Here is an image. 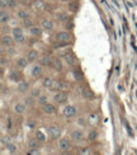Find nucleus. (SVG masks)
Wrapping results in <instances>:
<instances>
[{
  "instance_id": "f257e3e1",
  "label": "nucleus",
  "mask_w": 137,
  "mask_h": 155,
  "mask_svg": "<svg viewBox=\"0 0 137 155\" xmlns=\"http://www.w3.org/2000/svg\"><path fill=\"white\" fill-rule=\"evenodd\" d=\"M11 36L14 38V41L17 43H23L25 41V36L23 33V29L21 27H15L13 28V32H11Z\"/></svg>"
},
{
  "instance_id": "f03ea898",
  "label": "nucleus",
  "mask_w": 137,
  "mask_h": 155,
  "mask_svg": "<svg viewBox=\"0 0 137 155\" xmlns=\"http://www.w3.org/2000/svg\"><path fill=\"white\" fill-rule=\"evenodd\" d=\"M54 102L57 104H65L67 102V93L64 90H57L54 94Z\"/></svg>"
},
{
  "instance_id": "7ed1b4c3",
  "label": "nucleus",
  "mask_w": 137,
  "mask_h": 155,
  "mask_svg": "<svg viewBox=\"0 0 137 155\" xmlns=\"http://www.w3.org/2000/svg\"><path fill=\"white\" fill-rule=\"evenodd\" d=\"M55 40L57 42H62V43H69V41L71 40V35L66 31H62V32H57L55 35Z\"/></svg>"
},
{
  "instance_id": "20e7f679",
  "label": "nucleus",
  "mask_w": 137,
  "mask_h": 155,
  "mask_svg": "<svg viewBox=\"0 0 137 155\" xmlns=\"http://www.w3.org/2000/svg\"><path fill=\"white\" fill-rule=\"evenodd\" d=\"M62 114L65 116L66 118H71V117H75L76 116V107L75 106H65L62 108Z\"/></svg>"
},
{
  "instance_id": "39448f33",
  "label": "nucleus",
  "mask_w": 137,
  "mask_h": 155,
  "mask_svg": "<svg viewBox=\"0 0 137 155\" xmlns=\"http://www.w3.org/2000/svg\"><path fill=\"white\" fill-rule=\"evenodd\" d=\"M14 42L15 41H14V38H13V36H9V35L2 36V46L3 47H11Z\"/></svg>"
},
{
  "instance_id": "423d86ee",
  "label": "nucleus",
  "mask_w": 137,
  "mask_h": 155,
  "mask_svg": "<svg viewBox=\"0 0 137 155\" xmlns=\"http://www.w3.org/2000/svg\"><path fill=\"white\" fill-rule=\"evenodd\" d=\"M70 140L67 139H61L60 140V143H58V150H60L61 153H66L67 150H70Z\"/></svg>"
},
{
  "instance_id": "0eeeda50",
  "label": "nucleus",
  "mask_w": 137,
  "mask_h": 155,
  "mask_svg": "<svg viewBox=\"0 0 137 155\" xmlns=\"http://www.w3.org/2000/svg\"><path fill=\"white\" fill-rule=\"evenodd\" d=\"M42 112L46 113V114H52L56 112V106L54 104V103H46V104L42 106Z\"/></svg>"
},
{
  "instance_id": "6e6552de",
  "label": "nucleus",
  "mask_w": 137,
  "mask_h": 155,
  "mask_svg": "<svg viewBox=\"0 0 137 155\" xmlns=\"http://www.w3.org/2000/svg\"><path fill=\"white\" fill-rule=\"evenodd\" d=\"M71 140L73 141H83L84 140V132L81 130H79V128H76V130H73V132H71Z\"/></svg>"
},
{
  "instance_id": "1a4fd4ad",
  "label": "nucleus",
  "mask_w": 137,
  "mask_h": 155,
  "mask_svg": "<svg viewBox=\"0 0 137 155\" xmlns=\"http://www.w3.org/2000/svg\"><path fill=\"white\" fill-rule=\"evenodd\" d=\"M60 134H61V131H60V128H58L57 126H51V127H48V135H50L51 139L56 140L58 136H60Z\"/></svg>"
},
{
  "instance_id": "9d476101",
  "label": "nucleus",
  "mask_w": 137,
  "mask_h": 155,
  "mask_svg": "<svg viewBox=\"0 0 137 155\" xmlns=\"http://www.w3.org/2000/svg\"><path fill=\"white\" fill-rule=\"evenodd\" d=\"M64 59H65V61H66L67 65H70V66H75V65H76V62H77L76 57H75L73 54H71V52H67L66 55L64 56Z\"/></svg>"
},
{
  "instance_id": "9b49d317",
  "label": "nucleus",
  "mask_w": 137,
  "mask_h": 155,
  "mask_svg": "<svg viewBox=\"0 0 137 155\" xmlns=\"http://www.w3.org/2000/svg\"><path fill=\"white\" fill-rule=\"evenodd\" d=\"M81 94H83V97H84V98H85V99H94L95 98V94H94V92H93V90H91L90 88H84L83 90H81Z\"/></svg>"
},
{
  "instance_id": "f8f14e48",
  "label": "nucleus",
  "mask_w": 137,
  "mask_h": 155,
  "mask_svg": "<svg viewBox=\"0 0 137 155\" xmlns=\"http://www.w3.org/2000/svg\"><path fill=\"white\" fill-rule=\"evenodd\" d=\"M41 27H42L43 31H51L52 28H54V23H52V21H50V19L44 18L41 22Z\"/></svg>"
},
{
  "instance_id": "ddd939ff",
  "label": "nucleus",
  "mask_w": 137,
  "mask_h": 155,
  "mask_svg": "<svg viewBox=\"0 0 137 155\" xmlns=\"http://www.w3.org/2000/svg\"><path fill=\"white\" fill-rule=\"evenodd\" d=\"M31 74L33 78H40L41 74H42V65L41 64H38V65H33V68H32L31 70Z\"/></svg>"
},
{
  "instance_id": "4468645a",
  "label": "nucleus",
  "mask_w": 137,
  "mask_h": 155,
  "mask_svg": "<svg viewBox=\"0 0 137 155\" xmlns=\"http://www.w3.org/2000/svg\"><path fill=\"white\" fill-rule=\"evenodd\" d=\"M9 79L11 80V81H21L22 80V74L18 71V70H13V71H10V74H9Z\"/></svg>"
},
{
  "instance_id": "2eb2a0df",
  "label": "nucleus",
  "mask_w": 137,
  "mask_h": 155,
  "mask_svg": "<svg viewBox=\"0 0 137 155\" xmlns=\"http://www.w3.org/2000/svg\"><path fill=\"white\" fill-rule=\"evenodd\" d=\"M28 64H29V61L27 59V56L25 57H19V59L17 60V68L18 69H24V68H27Z\"/></svg>"
},
{
  "instance_id": "dca6fc26",
  "label": "nucleus",
  "mask_w": 137,
  "mask_h": 155,
  "mask_svg": "<svg viewBox=\"0 0 137 155\" xmlns=\"http://www.w3.org/2000/svg\"><path fill=\"white\" fill-rule=\"evenodd\" d=\"M40 64H41L42 66H52L54 60H52L50 56H42L41 59H40Z\"/></svg>"
},
{
  "instance_id": "f3484780",
  "label": "nucleus",
  "mask_w": 137,
  "mask_h": 155,
  "mask_svg": "<svg viewBox=\"0 0 137 155\" xmlns=\"http://www.w3.org/2000/svg\"><path fill=\"white\" fill-rule=\"evenodd\" d=\"M25 109H27V107H25V103H17V104L14 106V112L17 114H23L25 112Z\"/></svg>"
},
{
  "instance_id": "a211bd4d",
  "label": "nucleus",
  "mask_w": 137,
  "mask_h": 155,
  "mask_svg": "<svg viewBox=\"0 0 137 155\" xmlns=\"http://www.w3.org/2000/svg\"><path fill=\"white\" fill-rule=\"evenodd\" d=\"M29 33L34 37H40L42 33V27H37V25H32L29 28Z\"/></svg>"
},
{
  "instance_id": "6ab92c4d",
  "label": "nucleus",
  "mask_w": 137,
  "mask_h": 155,
  "mask_svg": "<svg viewBox=\"0 0 137 155\" xmlns=\"http://www.w3.org/2000/svg\"><path fill=\"white\" fill-rule=\"evenodd\" d=\"M54 79L52 78H50V76H46L44 79L42 80V85L44 87V88H47V89H52V87H54Z\"/></svg>"
},
{
  "instance_id": "aec40b11",
  "label": "nucleus",
  "mask_w": 137,
  "mask_h": 155,
  "mask_svg": "<svg viewBox=\"0 0 137 155\" xmlns=\"http://www.w3.org/2000/svg\"><path fill=\"white\" fill-rule=\"evenodd\" d=\"M29 88V84L27 83V81H24V80H21L18 83V85H17V89H18V92H21V93H23V92H25Z\"/></svg>"
},
{
  "instance_id": "412c9836",
  "label": "nucleus",
  "mask_w": 137,
  "mask_h": 155,
  "mask_svg": "<svg viewBox=\"0 0 137 155\" xmlns=\"http://www.w3.org/2000/svg\"><path fill=\"white\" fill-rule=\"evenodd\" d=\"M27 59H28V61H29V62H34V61L38 59V52H37V51H34V50L28 51V54H27Z\"/></svg>"
},
{
  "instance_id": "4be33fe9",
  "label": "nucleus",
  "mask_w": 137,
  "mask_h": 155,
  "mask_svg": "<svg viewBox=\"0 0 137 155\" xmlns=\"http://www.w3.org/2000/svg\"><path fill=\"white\" fill-rule=\"evenodd\" d=\"M52 66L56 71H62L64 69V65H62V61L60 59H54V64H52Z\"/></svg>"
},
{
  "instance_id": "5701e85b",
  "label": "nucleus",
  "mask_w": 137,
  "mask_h": 155,
  "mask_svg": "<svg viewBox=\"0 0 137 155\" xmlns=\"http://www.w3.org/2000/svg\"><path fill=\"white\" fill-rule=\"evenodd\" d=\"M32 8L34 10H40V9H43L44 8V3H42L41 0H33V3L31 4Z\"/></svg>"
},
{
  "instance_id": "b1692460",
  "label": "nucleus",
  "mask_w": 137,
  "mask_h": 155,
  "mask_svg": "<svg viewBox=\"0 0 137 155\" xmlns=\"http://www.w3.org/2000/svg\"><path fill=\"white\" fill-rule=\"evenodd\" d=\"M9 13H6L5 10H2V13H0V22H2V24H5L8 23L9 21Z\"/></svg>"
},
{
  "instance_id": "393cba45",
  "label": "nucleus",
  "mask_w": 137,
  "mask_h": 155,
  "mask_svg": "<svg viewBox=\"0 0 137 155\" xmlns=\"http://www.w3.org/2000/svg\"><path fill=\"white\" fill-rule=\"evenodd\" d=\"M17 18H19L21 21H24V19L29 18V14H28L27 10H18L17 12Z\"/></svg>"
},
{
  "instance_id": "a878e982",
  "label": "nucleus",
  "mask_w": 137,
  "mask_h": 155,
  "mask_svg": "<svg viewBox=\"0 0 137 155\" xmlns=\"http://www.w3.org/2000/svg\"><path fill=\"white\" fill-rule=\"evenodd\" d=\"M62 89H65V84L61 83L60 80H55L54 81V87H52L51 90H62Z\"/></svg>"
},
{
  "instance_id": "bb28decb",
  "label": "nucleus",
  "mask_w": 137,
  "mask_h": 155,
  "mask_svg": "<svg viewBox=\"0 0 137 155\" xmlns=\"http://www.w3.org/2000/svg\"><path fill=\"white\" fill-rule=\"evenodd\" d=\"M73 75H74L75 80H83L84 79V75H83V73L80 71L79 69H74L73 70Z\"/></svg>"
},
{
  "instance_id": "cd10ccee",
  "label": "nucleus",
  "mask_w": 137,
  "mask_h": 155,
  "mask_svg": "<svg viewBox=\"0 0 137 155\" xmlns=\"http://www.w3.org/2000/svg\"><path fill=\"white\" fill-rule=\"evenodd\" d=\"M56 19H57V21H60V22H66L69 19V15L66 14V13H57Z\"/></svg>"
},
{
  "instance_id": "c85d7f7f",
  "label": "nucleus",
  "mask_w": 137,
  "mask_h": 155,
  "mask_svg": "<svg viewBox=\"0 0 137 155\" xmlns=\"http://www.w3.org/2000/svg\"><path fill=\"white\" fill-rule=\"evenodd\" d=\"M38 139H31L28 141V147H36V149H38V146H40V143H38Z\"/></svg>"
},
{
  "instance_id": "c756f323",
  "label": "nucleus",
  "mask_w": 137,
  "mask_h": 155,
  "mask_svg": "<svg viewBox=\"0 0 137 155\" xmlns=\"http://www.w3.org/2000/svg\"><path fill=\"white\" fill-rule=\"evenodd\" d=\"M37 101V104H40L41 107L43 106V104H46V103H47V97H46V95H40V97H38V98L36 99Z\"/></svg>"
},
{
  "instance_id": "7c9ffc66",
  "label": "nucleus",
  "mask_w": 137,
  "mask_h": 155,
  "mask_svg": "<svg viewBox=\"0 0 137 155\" xmlns=\"http://www.w3.org/2000/svg\"><path fill=\"white\" fill-rule=\"evenodd\" d=\"M31 95L33 97L34 99H37L38 97L41 95V89H38V88H33V89H31Z\"/></svg>"
},
{
  "instance_id": "2f4dec72",
  "label": "nucleus",
  "mask_w": 137,
  "mask_h": 155,
  "mask_svg": "<svg viewBox=\"0 0 137 155\" xmlns=\"http://www.w3.org/2000/svg\"><path fill=\"white\" fill-rule=\"evenodd\" d=\"M96 137H98V132H96L95 130H91V131L88 134V140H89V141H94Z\"/></svg>"
},
{
  "instance_id": "473e14b6",
  "label": "nucleus",
  "mask_w": 137,
  "mask_h": 155,
  "mask_svg": "<svg viewBox=\"0 0 137 155\" xmlns=\"http://www.w3.org/2000/svg\"><path fill=\"white\" fill-rule=\"evenodd\" d=\"M9 2H10V0H0V6H2V10H5L6 8H9Z\"/></svg>"
},
{
  "instance_id": "72a5a7b5",
  "label": "nucleus",
  "mask_w": 137,
  "mask_h": 155,
  "mask_svg": "<svg viewBox=\"0 0 137 155\" xmlns=\"http://www.w3.org/2000/svg\"><path fill=\"white\" fill-rule=\"evenodd\" d=\"M32 25H33V22H32L29 18H27V19H24V21H23V27H25V28H31Z\"/></svg>"
},
{
  "instance_id": "f704fd0d",
  "label": "nucleus",
  "mask_w": 137,
  "mask_h": 155,
  "mask_svg": "<svg viewBox=\"0 0 137 155\" xmlns=\"http://www.w3.org/2000/svg\"><path fill=\"white\" fill-rule=\"evenodd\" d=\"M6 149L9 150L10 154H15V153H17V145H14V144H9L8 146H6Z\"/></svg>"
},
{
  "instance_id": "c9c22d12",
  "label": "nucleus",
  "mask_w": 137,
  "mask_h": 155,
  "mask_svg": "<svg viewBox=\"0 0 137 155\" xmlns=\"http://www.w3.org/2000/svg\"><path fill=\"white\" fill-rule=\"evenodd\" d=\"M9 144H10V137H9V136H3V137H2V145H3V146H5V145L8 146Z\"/></svg>"
},
{
  "instance_id": "e433bc0d",
  "label": "nucleus",
  "mask_w": 137,
  "mask_h": 155,
  "mask_svg": "<svg viewBox=\"0 0 137 155\" xmlns=\"http://www.w3.org/2000/svg\"><path fill=\"white\" fill-rule=\"evenodd\" d=\"M27 154H29V155H38V154H40V151H38V149H36V147H29V150H27Z\"/></svg>"
},
{
  "instance_id": "4c0bfd02",
  "label": "nucleus",
  "mask_w": 137,
  "mask_h": 155,
  "mask_svg": "<svg viewBox=\"0 0 137 155\" xmlns=\"http://www.w3.org/2000/svg\"><path fill=\"white\" fill-rule=\"evenodd\" d=\"M9 8L10 9H15L17 8V0H10L9 2Z\"/></svg>"
},
{
  "instance_id": "58836bf2",
  "label": "nucleus",
  "mask_w": 137,
  "mask_h": 155,
  "mask_svg": "<svg viewBox=\"0 0 137 155\" xmlns=\"http://www.w3.org/2000/svg\"><path fill=\"white\" fill-rule=\"evenodd\" d=\"M36 136H37V139L40 140V141H44V135L42 134V132H40V131H37V134H36Z\"/></svg>"
},
{
  "instance_id": "ea45409f",
  "label": "nucleus",
  "mask_w": 137,
  "mask_h": 155,
  "mask_svg": "<svg viewBox=\"0 0 137 155\" xmlns=\"http://www.w3.org/2000/svg\"><path fill=\"white\" fill-rule=\"evenodd\" d=\"M33 99H34V98L31 95V97H28V98H25V102H24V103H25L27 106H29V104H32V103H33Z\"/></svg>"
},
{
  "instance_id": "a19ab883",
  "label": "nucleus",
  "mask_w": 137,
  "mask_h": 155,
  "mask_svg": "<svg viewBox=\"0 0 137 155\" xmlns=\"http://www.w3.org/2000/svg\"><path fill=\"white\" fill-rule=\"evenodd\" d=\"M79 154H90V149H88V147H84V149H81L79 151Z\"/></svg>"
},
{
  "instance_id": "79ce46f5",
  "label": "nucleus",
  "mask_w": 137,
  "mask_h": 155,
  "mask_svg": "<svg viewBox=\"0 0 137 155\" xmlns=\"http://www.w3.org/2000/svg\"><path fill=\"white\" fill-rule=\"evenodd\" d=\"M19 2H21L22 4H24V5H27V4H28V2H29V0H19Z\"/></svg>"
},
{
  "instance_id": "37998d69",
  "label": "nucleus",
  "mask_w": 137,
  "mask_h": 155,
  "mask_svg": "<svg viewBox=\"0 0 137 155\" xmlns=\"http://www.w3.org/2000/svg\"><path fill=\"white\" fill-rule=\"evenodd\" d=\"M4 64H5V57H2V66H4Z\"/></svg>"
},
{
  "instance_id": "c03bdc74",
  "label": "nucleus",
  "mask_w": 137,
  "mask_h": 155,
  "mask_svg": "<svg viewBox=\"0 0 137 155\" xmlns=\"http://www.w3.org/2000/svg\"><path fill=\"white\" fill-rule=\"evenodd\" d=\"M61 2H67V0H61Z\"/></svg>"
},
{
  "instance_id": "a18cd8bd",
  "label": "nucleus",
  "mask_w": 137,
  "mask_h": 155,
  "mask_svg": "<svg viewBox=\"0 0 137 155\" xmlns=\"http://www.w3.org/2000/svg\"><path fill=\"white\" fill-rule=\"evenodd\" d=\"M32 2H33V0H32Z\"/></svg>"
}]
</instances>
